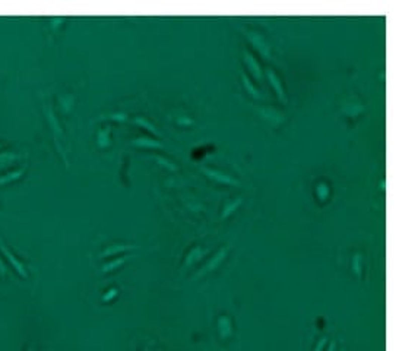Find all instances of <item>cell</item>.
Masks as SVG:
<instances>
[{
	"label": "cell",
	"instance_id": "obj_1",
	"mask_svg": "<svg viewBox=\"0 0 402 351\" xmlns=\"http://www.w3.org/2000/svg\"><path fill=\"white\" fill-rule=\"evenodd\" d=\"M227 253H228V246H224L218 250L217 253L211 258V259L206 262V265L202 268L201 271L198 274L195 275V278H199V276H203L205 274H209L212 271H215L218 266L224 262V259L227 258Z\"/></svg>",
	"mask_w": 402,
	"mask_h": 351
},
{
	"label": "cell",
	"instance_id": "obj_2",
	"mask_svg": "<svg viewBox=\"0 0 402 351\" xmlns=\"http://www.w3.org/2000/svg\"><path fill=\"white\" fill-rule=\"evenodd\" d=\"M246 34H248L249 41L252 43V46L261 53V56L265 57V59H269L271 57V47L266 43V40H265L262 34H259L256 31H248Z\"/></svg>",
	"mask_w": 402,
	"mask_h": 351
},
{
	"label": "cell",
	"instance_id": "obj_3",
	"mask_svg": "<svg viewBox=\"0 0 402 351\" xmlns=\"http://www.w3.org/2000/svg\"><path fill=\"white\" fill-rule=\"evenodd\" d=\"M202 173L208 177V179H211V180H214V182H217V183H222V184H230V186H238V182L234 179V177H231L230 174H225V173H222V171H219V170H214V168H202Z\"/></svg>",
	"mask_w": 402,
	"mask_h": 351
},
{
	"label": "cell",
	"instance_id": "obj_4",
	"mask_svg": "<svg viewBox=\"0 0 402 351\" xmlns=\"http://www.w3.org/2000/svg\"><path fill=\"white\" fill-rule=\"evenodd\" d=\"M0 252H2V253H3V255H5V256L8 258V260H9V262L12 263V266L15 268V271L18 272V274L21 275V276H24V278H27V276H28V272H27V268L24 266V263H22L21 260L18 259V258H16L14 253H11V250H9V249H8L6 246H5V243H3L2 240H0Z\"/></svg>",
	"mask_w": 402,
	"mask_h": 351
},
{
	"label": "cell",
	"instance_id": "obj_5",
	"mask_svg": "<svg viewBox=\"0 0 402 351\" xmlns=\"http://www.w3.org/2000/svg\"><path fill=\"white\" fill-rule=\"evenodd\" d=\"M243 57H245V63L248 64L249 72L252 74V77L255 78L256 81H262L263 72L261 64L258 63V60L255 59V56L250 53V51H245L243 53Z\"/></svg>",
	"mask_w": 402,
	"mask_h": 351
},
{
	"label": "cell",
	"instance_id": "obj_6",
	"mask_svg": "<svg viewBox=\"0 0 402 351\" xmlns=\"http://www.w3.org/2000/svg\"><path fill=\"white\" fill-rule=\"evenodd\" d=\"M266 77H268V79H269V82H271L272 88H274V90H275V92H277V95H278L279 100H281L282 103H287V97H285V92H284V88H282L281 79H279V78L275 75V72H274L272 69H268V71H266Z\"/></svg>",
	"mask_w": 402,
	"mask_h": 351
},
{
	"label": "cell",
	"instance_id": "obj_7",
	"mask_svg": "<svg viewBox=\"0 0 402 351\" xmlns=\"http://www.w3.org/2000/svg\"><path fill=\"white\" fill-rule=\"evenodd\" d=\"M206 253H208V250H206V249H203V247H201V246H195V247H192V249L189 250L187 256H186L185 263H183V268L193 265L195 262H199V260H201L202 258L206 255Z\"/></svg>",
	"mask_w": 402,
	"mask_h": 351
},
{
	"label": "cell",
	"instance_id": "obj_8",
	"mask_svg": "<svg viewBox=\"0 0 402 351\" xmlns=\"http://www.w3.org/2000/svg\"><path fill=\"white\" fill-rule=\"evenodd\" d=\"M217 326H218V332H219V336H221L222 339H225V338H230V336H231L232 323H231V319H230L228 316H225V315L219 316V318H218Z\"/></svg>",
	"mask_w": 402,
	"mask_h": 351
},
{
	"label": "cell",
	"instance_id": "obj_9",
	"mask_svg": "<svg viewBox=\"0 0 402 351\" xmlns=\"http://www.w3.org/2000/svg\"><path fill=\"white\" fill-rule=\"evenodd\" d=\"M132 144H133L135 147H140V148H163V147H164L159 141H156L154 137H149V136L135 137V139L132 141Z\"/></svg>",
	"mask_w": 402,
	"mask_h": 351
},
{
	"label": "cell",
	"instance_id": "obj_10",
	"mask_svg": "<svg viewBox=\"0 0 402 351\" xmlns=\"http://www.w3.org/2000/svg\"><path fill=\"white\" fill-rule=\"evenodd\" d=\"M132 249H136V246H130V244H114V246H110L107 249H104L100 253V258L113 256V255H117V253H122V252H127V250H132Z\"/></svg>",
	"mask_w": 402,
	"mask_h": 351
},
{
	"label": "cell",
	"instance_id": "obj_11",
	"mask_svg": "<svg viewBox=\"0 0 402 351\" xmlns=\"http://www.w3.org/2000/svg\"><path fill=\"white\" fill-rule=\"evenodd\" d=\"M259 113L262 114L263 119H266V120L272 122L274 124H278L279 122H282V120H284V116H282V114H279L277 110H274V108H271V107L261 108V110H259Z\"/></svg>",
	"mask_w": 402,
	"mask_h": 351
},
{
	"label": "cell",
	"instance_id": "obj_12",
	"mask_svg": "<svg viewBox=\"0 0 402 351\" xmlns=\"http://www.w3.org/2000/svg\"><path fill=\"white\" fill-rule=\"evenodd\" d=\"M110 136H111V127H101L97 132V144L100 148H106L110 145Z\"/></svg>",
	"mask_w": 402,
	"mask_h": 351
},
{
	"label": "cell",
	"instance_id": "obj_13",
	"mask_svg": "<svg viewBox=\"0 0 402 351\" xmlns=\"http://www.w3.org/2000/svg\"><path fill=\"white\" fill-rule=\"evenodd\" d=\"M46 113H47V120H48V123H50V127L53 129L54 135H56V136H62V133H63L62 127H60V124H59V120L56 119V114H54V111L48 107V108H46Z\"/></svg>",
	"mask_w": 402,
	"mask_h": 351
},
{
	"label": "cell",
	"instance_id": "obj_14",
	"mask_svg": "<svg viewBox=\"0 0 402 351\" xmlns=\"http://www.w3.org/2000/svg\"><path fill=\"white\" fill-rule=\"evenodd\" d=\"M126 260H127V256H122V258H117V259L109 260V262H106V263L101 266V272H103V274H109L111 271H116L117 268H120V266L123 265Z\"/></svg>",
	"mask_w": 402,
	"mask_h": 351
},
{
	"label": "cell",
	"instance_id": "obj_15",
	"mask_svg": "<svg viewBox=\"0 0 402 351\" xmlns=\"http://www.w3.org/2000/svg\"><path fill=\"white\" fill-rule=\"evenodd\" d=\"M242 82H243V87L246 88V91L253 97V98H261L262 95H261V91L253 85V82L249 79V77L245 74V72H242Z\"/></svg>",
	"mask_w": 402,
	"mask_h": 351
},
{
	"label": "cell",
	"instance_id": "obj_16",
	"mask_svg": "<svg viewBox=\"0 0 402 351\" xmlns=\"http://www.w3.org/2000/svg\"><path fill=\"white\" fill-rule=\"evenodd\" d=\"M18 160H19V155L18 154L3 151V153H0V168H6L8 166L14 164Z\"/></svg>",
	"mask_w": 402,
	"mask_h": 351
},
{
	"label": "cell",
	"instance_id": "obj_17",
	"mask_svg": "<svg viewBox=\"0 0 402 351\" xmlns=\"http://www.w3.org/2000/svg\"><path fill=\"white\" fill-rule=\"evenodd\" d=\"M242 205V198H237L234 199V200H230L225 206H224V209H222V214H221V218L224 220V218H228L230 215L232 214V213H235L237 209H238V206Z\"/></svg>",
	"mask_w": 402,
	"mask_h": 351
},
{
	"label": "cell",
	"instance_id": "obj_18",
	"mask_svg": "<svg viewBox=\"0 0 402 351\" xmlns=\"http://www.w3.org/2000/svg\"><path fill=\"white\" fill-rule=\"evenodd\" d=\"M24 174V168H19V170H14V171H9L3 176H0V184H8L11 182H15L18 180L21 176Z\"/></svg>",
	"mask_w": 402,
	"mask_h": 351
},
{
	"label": "cell",
	"instance_id": "obj_19",
	"mask_svg": "<svg viewBox=\"0 0 402 351\" xmlns=\"http://www.w3.org/2000/svg\"><path fill=\"white\" fill-rule=\"evenodd\" d=\"M135 123H136V124H139L140 127H145L148 132L154 133V135H156V136H159V135H161V133H159V130L156 129V126H155V124H152V123L149 122L148 119H145V117H140V116L135 117Z\"/></svg>",
	"mask_w": 402,
	"mask_h": 351
},
{
	"label": "cell",
	"instance_id": "obj_20",
	"mask_svg": "<svg viewBox=\"0 0 402 351\" xmlns=\"http://www.w3.org/2000/svg\"><path fill=\"white\" fill-rule=\"evenodd\" d=\"M155 161L159 164V166H163V167L169 168L170 171H176L177 170V166L174 164V163H171V161H169L167 158H164V157H161V155H155L154 157Z\"/></svg>",
	"mask_w": 402,
	"mask_h": 351
},
{
	"label": "cell",
	"instance_id": "obj_21",
	"mask_svg": "<svg viewBox=\"0 0 402 351\" xmlns=\"http://www.w3.org/2000/svg\"><path fill=\"white\" fill-rule=\"evenodd\" d=\"M316 195L320 200H325L329 196V186L326 183H319L316 186Z\"/></svg>",
	"mask_w": 402,
	"mask_h": 351
},
{
	"label": "cell",
	"instance_id": "obj_22",
	"mask_svg": "<svg viewBox=\"0 0 402 351\" xmlns=\"http://www.w3.org/2000/svg\"><path fill=\"white\" fill-rule=\"evenodd\" d=\"M361 262H363V259H361V255L360 253H356L354 255V258H353V271L356 272L357 276H360L361 275Z\"/></svg>",
	"mask_w": 402,
	"mask_h": 351
},
{
	"label": "cell",
	"instance_id": "obj_23",
	"mask_svg": "<svg viewBox=\"0 0 402 351\" xmlns=\"http://www.w3.org/2000/svg\"><path fill=\"white\" fill-rule=\"evenodd\" d=\"M73 100H75L73 95H63L62 98H60V103H62V107L64 108V111H69L72 108Z\"/></svg>",
	"mask_w": 402,
	"mask_h": 351
},
{
	"label": "cell",
	"instance_id": "obj_24",
	"mask_svg": "<svg viewBox=\"0 0 402 351\" xmlns=\"http://www.w3.org/2000/svg\"><path fill=\"white\" fill-rule=\"evenodd\" d=\"M107 117L111 119V120H117V122H124V120L127 119L126 113H111V114H109Z\"/></svg>",
	"mask_w": 402,
	"mask_h": 351
},
{
	"label": "cell",
	"instance_id": "obj_25",
	"mask_svg": "<svg viewBox=\"0 0 402 351\" xmlns=\"http://www.w3.org/2000/svg\"><path fill=\"white\" fill-rule=\"evenodd\" d=\"M326 345H328V336H324V338H320L317 341V344H316V347H314L313 351H325Z\"/></svg>",
	"mask_w": 402,
	"mask_h": 351
},
{
	"label": "cell",
	"instance_id": "obj_26",
	"mask_svg": "<svg viewBox=\"0 0 402 351\" xmlns=\"http://www.w3.org/2000/svg\"><path fill=\"white\" fill-rule=\"evenodd\" d=\"M117 296V289H111L104 296H103V302H110L111 299H114Z\"/></svg>",
	"mask_w": 402,
	"mask_h": 351
},
{
	"label": "cell",
	"instance_id": "obj_27",
	"mask_svg": "<svg viewBox=\"0 0 402 351\" xmlns=\"http://www.w3.org/2000/svg\"><path fill=\"white\" fill-rule=\"evenodd\" d=\"M177 123H179V124H182V126H186V124H192V123H193V120H192V119H189V117H180V119H177Z\"/></svg>",
	"mask_w": 402,
	"mask_h": 351
},
{
	"label": "cell",
	"instance_id": "obj_28",
	"mask_svg": "<svg viewBox=\"0 0 402 351\" xmlns=\"http://www.w3.org/2000/svg\"><path fill=\"white\" fill-rule=\"evenodd\" d=\"M335 350H337V344H335V341H331L325 348V351H335Z\"/></svg>",
	"mask_w": 402,
	"mask_h": 351
},
{
	"label": "cell",
	"instance_id": "obj_29",
	"mask_svg": "<svg viewBox=\"0 0 402 351\" xmlns=\"http://www.w3.org/2000/svg\"><path fill=\"white\" fill-rule=\"evenodd\" d=\"M6 271H8V268L5 266V263H3V260H2V258H0V272L5 275L6 274Z\"/></svg>",
	"mask_w": 402,
	"mask_h": 351
},
{
	"label": "cell",
	"instance_id": "obj_30",
	"mask_svg": "<svg viewBox=\"0 0 402 351\" xmlns=\"http://www.w3.org/2000/svg\"><path fill=\"white\" fill-rule=\"evenodd\" d=\"M380 190H386V180H382V183H380Z\"/></svg>",
	"mask_w": 402,
	"mask_h": 351
},
{
	"label": "cell",
	"instance_id": "obj_31",
	"mask_svg": "<svg viewBox=\"0 0 402 351\" xmlns=\"http://www.w3.org/2000/svg\"><path fill=\"white\" fill-rule=\"evenodd\" d=\"M27 351H35V350H34V348H28V350H27Z\"/></svg>",
	"mask_w": 402,
	"mask_h": 351
},
{
	"label": "cell",
	"instance_id": "obj_32",
	"mask_svg": "<svg viewBox=\"0 0 402 351\" xmlns=\"http://www.w3.org/2000/svg\"><path fill=\"white\" fill-rule=\"evenodd\" d=\"M143 351H148V348H145V350H143Z\"/></svg>",
	"mask_w": 402,
	"mask_h": 351
},
{
	"label": "cell",
	"instance_id": "obj_33",
	"mask_svg": "<svg viewBox=\"0 0 402 351\" xmlns=\"http://www.w3.org/2000/svg\"><path fill=\"white\" fill-rule=\"evenodd\" d=\"M0 148H2V144H0Z\"/></svg>",
	"mask_w": 402,
	"mask_h": 351
}]
</instances>
